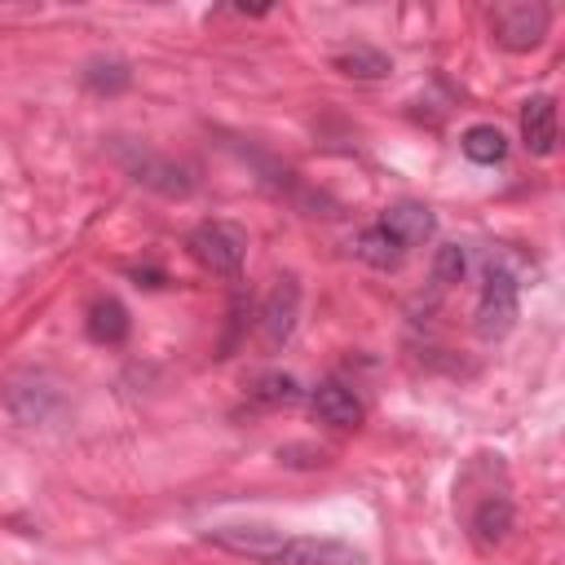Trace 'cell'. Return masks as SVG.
<instances>
[{"label": "cell", "mask_w": 565, "mask_h": 565, "mask_svg": "<svg viewBox=\"0 0 565 565\" xmlns=\"http://www.w3.org/2000/svg\"><path fill=\"white\" fill-rule=\"evenodd\" d=\"M207 543L252 556L260 565H362V552L340 539H313V534H282L269 525H212L203 534Z\"/></svg>", "instance_id": "6da1fadb"}, {"label": "cell", "mask_w": 565, "mask_h": 565, "mask_svg": "<svg viewBox=\"0 0 565 565\" xmlns=\"http://www.w3.org/2000/svg\"><path fill=\"white\" fill-rule=\"evenodd\" d=\"M516 313H521V291H516L512 269L486 265L481 296H477V335H481L486 344L503 340V335L516 327Z\"/></svg>", "instance_id": "7a4b0ae2"}, {"label": "cell", "mask_w": 565, "mask_h": 565, "mask_svg": "<svg viewBox=\"0 0 565 565\" xmlns=\"http://www.w3.org/2000/svg\"><path fill=\"white\" fill-rule=\"evenodd\" d=\"M190 256L207 269V274H221V278H234L243 269V256H247V234L230 221H203L190 230L185 238Z\"/></svg>", "instance_id": "3957f363"}, {"label": "cell", "mask_w": 565, "mask_h": 565, "mask_svg": "<svg viewBox=\"0 0 565 565\" xmlns=\"http://www.w3.org/2000/svg\"><path fill=\"white\" fill-rule=\"evenodd\" d=\"M547 22H552V9L539 0H512V4L490 9V31L512 53H530L547 35Z\"/></svg>", "instance_id": "277c9868"}, {"label": "cell", "mask_w": 565, "mask_h": 565, "mask_svg": "<svg viewBox=\"0 0 565 565\" xmlns=\"http://www.w3.org/2000/svg\"><path fill=\"white\" fill-rule=\"evenodd\" d=\"M296 313H300V282L287 274V278L274 282V291H269L265 305H260V318H256L260 340H265L269 349H282V344L291 340V331H296Z\"/></svg>", "instance_id": "5b68a950"}, {"label": "cell", "mask_w": 565, "mask_h": 565, "mask_svg": "<svg viewBox=\"0 0 565 565\" xmlns=\"http://www.w3.org/2000/svg\"><path fill=\"white\" fill-rule=\"evenodd\" d=\"M402 252H411V247H419V243H428L433 238V230H437V216L424 207V203H411V199H402V203H393L380 221H375Z\"/></svg>", "instance_id": "8992f818"}, {"label": "cell", "mask_w": 565, "mask_h": 565, "mask_svg": "<svg viewBox=\"0 0 565 565\" xmlns=\"http://www.w3.org/2000/svg\"><path fill=\"white\" fill-rule=\"evenodd\" d=\"M521 141L539 159H547L556 150V102L547 93H534L521 102Z\"/></svg>", "instance_id": "52a82bcc"}, {"label": "cell", "mask_w": 565, "mask_h": 565, "mask_svg": "<svg viewBox=\"0 0 565 565\" xmlns=\"http://www.w3.org/2000/svg\"><path fill=\"white\" fill-rule=\"evenodd\" d=\"M309 406H313V415H318L322 424H331V428H358V424H362V402H358L353 388L340 384V380H322V384L313 388Z\"/></svg>", "instance_id": "ba28073f"}, {"label": "cell", "mask_w": 565, "mask_h": 565, "mask_svg": "<svg viewBox=\"0 0 565 565\" xmlns=\"http://www.w3.org/2000/svg\"><path fill=\"white\" fill-rule=\"evenodd\" d=\"M508 530H512V499L486 490V494L477 499V508L468 512V534H472L481 547H494V543L508 539Z\"/></svg>", "instance_id": "9c48e42d"}, {"label": "cell", "mask_w": 565, "mask_h": 565, "mask_svg": "<svg viewBox=\"0 0 565 565\" xmlns=\"http://www.w3.org/2000/svg\"><path fill=\"white\" fill-rule=\"evenodd\" d=\"M128 172H132L141 185H150V190H159V194H168V199H185V194L194 190V181H190V172H185L181 163L154 159V154H146V150L128 163Z\"/></svg>", "instance_id": "30bf717a"}, {"label": "cell", "mask_w": 565, "mask_h": 565, "mask_svg": "<svg viewBox=\"0 0 565 565\" xmlns=\"http://www.w3.org/2000/svg\"><path fill=\"white\" fill-rule=\"evenodd\" d=\"M128 309L115 300V296H97L93 305H88V335L97 340V344H124L128 340Z\"/></svg>", "instance_id": "8fae6325"}, {"label": "cell", "mask_w": 565, "mask_h": 565, "mask_svg": "<svg viewBox=\"0 0 565 565\" xmlns=\"http://www.w3.org/2000/svg\"><path fill=\"white\" fill-rule=\"evenodd\" d=\"M459 150H463L472 163L494 168V163L508 159V137H503V128H494V124H472V128H463Z\"/></svg>", "instance_id": "7c38bea8"}, {"label": "cell", "mask_w": 565, "mask_h": 565, "mask_svg": "<svg viewBox=\"0 0 565 565\" xmlns=\"http://www.w3.org/2000/svg\"><path fill=\"white\" fill-rule=\"evenodd\" d=\"M331 66L340 75H353V79H384L393 71V57H384L380 49H366V44H353L349 53H335Z\"/></svg>", "instance_id": "4fadbf2b"}, {"label": "cell", "mask_w": 565, "mask_h": 565, "mask_svg": "<svg viewBox=\"0 0 565 565\" xmlns=\"http://www.w3.org/2000/svg\"><path fill=\"white\" fill-rule=\"evenodd\" d=\"M128 84H132V71H128V62H119V57H93V62L84 66V88H88V93L115 97V93H124Z\"/></svg>", "instance_id": "5bb4252c"}, {"label": "cell", "mask_w": 565, "mask_h": 565, "mask_svg": "<svg viewBox=\"0 0 565 565\" xmlns=\"http://www.w3.org/2000/svg\"><path fill=\"white\" fill-rule=\"evenodd\" d=\"M353 252H358L366 265H375V269H397V265H402V256H406V252H402V247H397L380 225H366V230L353 238Z\"/></svg>", "instance_id": "9a60e30c"}, {"label": "cell", "mask_w": 565, "mask_h": 565, "mask_svg": "<svg viewBox=\"0 0 565 565\" xmlns=\"http://www.w3.org/2000/svg\"><path fill=\"white\" fill-rule=\"evenodd\" d=\"M252 402H260V406H291V402H300V384H296V375L265 371L252 384Z\"/></svg>", "instance_id": "2e32d148"}, {"label": "cell", "mask_w": 565, "mask_h": 565, "mask_svg": "<svg viewBox=\"0 0 565 565\" xmlns=\"http://www.w3.org/2000/svg\"><path fill=\"white\" fill-rule=\"evenodd\" d=\"M463 269H468V256H463V247H459V243H441V247L433 252V278H437L441 287L459 282V278H463Z\"/></svg>", "instance_id": "e0dca14e"}]
</instances>
